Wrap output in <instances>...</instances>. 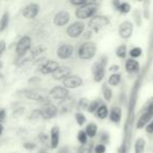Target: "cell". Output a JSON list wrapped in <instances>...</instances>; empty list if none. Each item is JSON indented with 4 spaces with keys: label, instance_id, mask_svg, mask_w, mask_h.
<instances>
[{
    "label": "cell",
    "instance_id": "7bdbcfd3",
    "mask_svg": "<svg viewBox=\"0 0 153 153\" xmlns=\"http://www.w3.org/2000/svg\"><path fill=\"white\" fill-rule=\"evenodd\" d=\"M146 131H147L148 133H153V121L150 122L149 124H148V126L146 127Z\"/></svg>",
    "mask_w": 153,
    "mask_h": 153
},
{
    "label": "cell",
    "instance_id": "74e56055",
    "mask_svg": "<svg viewBox=\"0 0 153 153\" xmlns=\"http://www.w3.org/2000/svg\"><path fill=\"white\" fill-rule=\"evenodd\" d=\"M105 150H106V148L103 144H99L95 147V153H104Z\"/></svg>",
    "mask_w": 153,
    "mask_h": 153
},
{
    "label": "cell",
    "instance_id": "f6af8a7d",
    "mask_svg": "<svg viewBox=\"0 0 153 153\" xmlns=\"http://www.w3.org/2000/svg\"><path fill=\"white\" fill-rule=\"evenodd\" d=\"M118 69H119V66H117V65H114V66H111V68H109V70H111V72L118 70Z\"/></svg>",
    "mask_w": 153,
    "mask_h": 153
},
{
    "label": "cell",
    "instance_id": "f1b7e54d",
    "mask_svg": "<svg viewBox=\"0 0 153 153\" xmlns=\"http://www.w3.org/2000/svg\"><path fill=\"white\" fill-rule=\"evenodd\" d=\"M92 152V144L87 143L85 145H81L78 148V153H91Z\"/></svg>",
    "mask_w": 153,
    "mask_h": 153
},
{
    "label": "cell",
    "instance_id": "f546056e",
    "mask_svg": "<svg viewBox=\"0 0 153 153\" xmlns=\"http://www.w3.org/2000/svg\"><path fill=\"white\" fill-rule=\"evenodd\" d=\"M75 120H76L77 124L79 125V126H82L83 124L85 123V116L83 115L82 112H77L76 115H75Z\"/></svg>",
    "mask_w": 153,
    "mask_h": 153
},
{
    "label": "cell",
    "instance_id": "83f0119b",
    "mask_svg": "<svg viewBox=\"0 0 153 153\" xmlns=\"http://www.w3.org/2000/svg\"><path fill=\"white\" fill-rule=\"evenodd\" d=\"M77 139H78V142L81 144V145H85V144L88 143V134L85 131L83 130H80L78 132V134H77Z\"/></svg>",
    "mask_w": 153,
    "mask_h": 153
},
{
    "label": "cell",
    "instance_id": "c3c4849f",
    "mask_svg": "<svg viewBox=\"0 0 153 153\" xmlns=\"http://www.w3.org/2000/svg\"><path fill=\"white\" fill-rule=\"evenodd\" d=\"M59 153H67V152H65V151H62V152H59Z\"/></svg>",
    "mask_w": 153,
    "mask_h": 153
},
{
    "label": "cell",
    "instance_id": "30bf717a",
    "mask_svg": "<svg viewBox=\"0 0 153 153\" xmlns=\"http://www.w3.org/2000/svg\"><path fill=\"white\" fill-rule=\"evenodd\" d=\"M59 68V64L54 60H47L40 66V72L42 75H53Z\"/></svg>",
    "mask_w": 153,
    "mask_h": 153
},
{
    "label": "cell",
    "instance_id": "6da1fadb",
    "mask_svg": "<svg viewBox=\"0 0 153 153\" xmlns=\"http://www.w3.org/2000/svg\"><path fill=\"white\" fill-rule=\"evenodd\" d=\"M96 54V44L93 42H85L78 48V57L81 60H91Z\"/></svg>",
    "mask_w": 153,
    "mask_h": 153
},
{
    "label": "cell",
    "instance_id": "ac0fdd59",
    "mask_svg": "<svg viewBox=\"0 0 153 153\" xmlns=\"http://www.w3.org/2000/svg\"><path fill=\"white\" fill-rule=\"evenodd\" d=\"M59 134L61 131L57 126H53L50 130V147L52 149H56L59 144Z\"/></svg>",
    "mask_w": 153,
    "mask_h": 153
},
{
    "label": "cell",
    "instance_id": "7dc6e473",
    "mask_svg": "<svg viewBox=\"0 0 153 153\" xmlns=\"http://www.w3.org/2000/svg\"><path fill=\"white\" fill-rule=\"evenodd\" d=\"M2 67H3V63H2V61L0 60V69H1Z\"/></svg>",
    "mask_w": 153,
    "mask_h": 153
},
{
    "label": "cell",
    "instance_id": "d4e9b609",
    "mask_svg": "<svg viewBox=\"0 0 153 153\" xmlns=\"http://www.w3.org/2000/svg\"><path fill=\"white\" fill-rule=\"evenodd\" d=\"M108 115V110H107V107L106 105H100L97 110V115H98L99 118H105Z\"/></svg>",
    "mask_w": 153,
    "mask_h": 153
},
{
    "label": "cell",
    "instance_id": "4dcf8cb0",
    "mask_svg": "<svg viewBox=\"0 0 153 153\" xmlns=\"http://www.w3.org/2000/svg\"><path fill=\"white\" fill-rule=\"evenodd\" d=\"M116 54H117L118 57L125 58L126 57V46L125 45H120L117 48V50H116Z\"/></svg>",
    "mask_w": 153,
    "mask_h": 153
},
{
    "label": "cell",
    "instance_id": "44dd1931",
    "mask_svg": "<svg viewBox=\"0 0 153 153\" xmlns=\"http://www.w3.org/2000/svg\"><path fill=\"white\" fill-rule=\"evenodd\" d=\"M121 116H122V111L121 108L119 107H114L111 111V115H109V118H111V122L114 123H119L121 121Z\"/></svg>",
    "mask_w": 153,
    "mask_h": 153
},
{
    "label": "cell",
    "instance_id": "e575fe53",
    "mask_svg": "<svg viewBox=\"0 0 153 153\" xmlns=\"http://www.w3.org/2000/svg\"><path fill=\"white\" fill-rule=\"evenodd\" d=\"M142 55V49L140 47H134L130 50V56L132 58H137Z\"/></svg>",
    "mask_w": 153,
    "mask_h": 153
},
{
    "label": "cell",
    "instance_id": "9c48e42d",
    "mask_svg": "<svg viewBox=\"0 0 153 153\" xmlns=\"http://www.w3.org/2000/svg\"><path fill=\"white\" fill-rule=\"evenodd\" d=\"M40 13V5L38 3H34V2H31V3L27 4L26 6H24L22 11V15L25 19H29V20H32L34 19Z\"/></svg>",
    "mask_w": 153,
    "mask_h": 153
},
{
    "label": "cell",
    "instance_id": "7c38bea8",
    "mask_svg": "<svg viewBox=\"0 0 153 153\" xmlns=\"http://www.w3.org/2000/svg\"><path fill=\"white\" fill-rule=\"evenodd\" d=\"M152 116H153V100H152V102L149 103V105H148L146 111L141 115V118H140L139 122H137V129L143 128V127L145 126V125L147 124L150 120H151Z\"/></svg>",
    "mask_w": 153,
    "mask_h": 153
},
{
    "label": "cell",
    "instance_id": "8d00e7d4",
    "mask_svg": "<svg viewBox=\"0 0 153 153\" xmlns=\"http://www.w3.org/2000/svg\"><path fill=\"white\" fill-rule=\"evenodd\" d=\"M23 148L24 149H26V150H33V149H36V145L34 143H30V142H26V143H24L23 144Z\"/></svg>",
    "mask_w": 153,
    "mask_h": 153
},
{
    "label": "cell",
    "instance_id": "5bb4252c",
    "mask_svg": "<svg viewBox=\"0 0 153 153\" xmlns=\"http://www.w3.org/2000/svg\"><path fill=\"white\" fill-rule=\"evenodd\" d=\"M73 51H74V47L71 44H68V43H65V44H62L61 46L57 48V57L62 60H66L69 59L71 56L73 55Z\"/></svg>",
    "mask_w": 153,
    "mask_h": 153
},
{
    "label": "cell",
    "instance_id": "ba28073f",
    "mask_svg": "<svg viewBox=\"0 0 153 153\" xmlns=\"http://www.w3.org/2000/svg\"><path fill=\"white\" fill-rule=\"evenodd\" d=\"M83 31H85V24L80 21H76L69 25L66 32L70 38H78L82 35Z\"/></svg>",
    "mask_w": 153,
    "mask_h": 153
},
{
    "label": "cell",
    "instance_id": "d590c367",
    "mask_svg": "<svg viewBox=\"0 0 153 153\" xmlns=\"http://www.w3.org/2000/svg\"><path fill=\"white\" fill-rule=\"evenodd\" d=\"M89 2L85 1V0H71V4H73V5H76V6H79V8H81V6H85V4H88Z\"/></svg>",
    "mask_w": 153,
    "mask_h": 153
},
{
    "label": "cell",
    "instance_id": "60d3db41",
    "mask_svg": "<svg viewBox=\"0 0 153 153\" xmlns=\"http://www.w3.org/2000/svg\"><path fill=\"white\" fill-rule=\"evenodd\" d=\"M6 118V111L3 108H0V123H2Z\"/></svg>",
    "mask_w": 153,
    "mask_h": 153
},
{
    "label": "cell",
    "instance_id": "8992f818",
    "mask_svg": "<svg viewBox=\"0 0 153 153\" xmlns=\"http://www.w3.org/2000/svg\"><path fill=\"white\" fill-rule=\"evenodd\" d=\"M109 23V20L105 16H95L90 20L89 27L94 32H98L99 29L105 27Z\"/></svg>",
    "mask_w": 153,
    "mask_h": 153
},
{
    "label": "cell",
    "instance_id": "bcb514c9",
    "mask_svg": "<svg viewBox=\"0 0 153 153\" xmlns=\"http://www.w3.org/2000/svg\"><path fill=\"white\" fill-rule=\"evenodd\" d=\"M2 133H3V125L0 123V136L2 135Z\"/></svg>",
    "mask_w": 153,
    "mask_h": 153
},
{
    "label": "cell",
    "instance_id": "1f68e13d",
    "mask_svg": "<svg viewBox=\"0 0 153 153\" xmlns=\"http://www.w3.org/2000/svg\"><path fill=\"white\" fill-rule=\"evenodd\" d=\"M130 4L127 3V2H124V3H121L119 6V8L118 10L120 11L121 13H123V14H127V13H129V11H130Z\"/></svg>",
    "mask_w": 153,
    "mask_h": 153
},
{
    "label": "cell",
    "instance_id": "ab89813d",
    "mask_svg": "<svg viewBox=\"0 0 153 153\" xmlns=\"http://www.w3.org/2000/svg\"><path fill=\"white\" fill-rule=\"evenodd\" d=\"M41 82V79L39 77H33V78H30L28 80V83L29 84H39Z\"/></svg>",
    "mask_w": 153,
    "mask_h": 153
},
{
    "label": "cell",
    "instance_id": "f35d334b",
    "mask_svg": "<svg viewBox=\"0 0 153 153\" xmlns=\"http://www.w3.org/2000/svg\"><path fill=\"white\" fill-rule=\"evenodd\" d=\"M6 49V42L4 40H0V57L4 54Z\"/></svg>",
    "mask_w": 153,
    "mask_h": 153
},
{
    "label": "cell",
    "instance_id": "d6a6232c",
    "mask_svg": "<svg viewBox=\"0 0 153 153\" xmlns=\"http://www.w3.org/2000/svg\"><path fill=\"white\" fill-rule=\"evenodd\" d=\"M99 108V104L97 101H92L91 103H90L89 107H88V111H89L90 113H93L95 112V111H97Z\"/></svg>",
    "mask_w": 153,
    "mask_h": 153
},
{
    "label": "cell",
    "instance_id": "836d02e7",
    "mask_svg": "<svg viewBox=\"0 0 153 153\" xmlns=\"http://www.w3.org/2000/svg\"><path fill=\"white\" fill-rule=\"evenodd\" d=\"M103 96L106 101H111V96H113V91H111V88L106 87V86L103 88Z\"/></svg>",
    "mask_w": 153,
    "mask_h": 153
},
{
    "label": "cell",
    "instance_id": "7402d4cb",
    "mask_svg": "<svg viewBox=\"0 0 153 153\" xmlns=\"http://www.w3.org/2000/svg\"><path fill=\"white\" fill-rule=\"evenodd\" d=\"M10 24V13L4 12L0 18V32H4Z\"/></svg>",
    "mask_w": 153,
    "mask_h": 153
},
{
    "label": "cell",
    "instance_id": "cb8c5ba5",
    "mask_svg": "<svg viewBox=\"0 0 153 153\" xmlns=\"http://www.w3.org/2000/svg\"><path fill=\"white\" fill-rule=\"evenodd\" d=\"M97 130H98V128H97V125L94 124V123H91V124L88 125L85 131L87 132V134H88V136H89V137H94L95 135L97 134Z\"/></svg>",
    "mask_w": 153,
    "mask_h": 153
},
{
    "label": "cell",
    "instance_id": "4316f807",
    "mask_svg": "<svg viewBox=\"0 0 153 153\" xmlns=\"http://www.w3.org/2000/svg\"><path fill=\"white\" fill-rule=\"evenodd\" d=\"M89 105H90V103H89V101H88V99L81 98L80 100L78 101V103H77V109H78V110H85V109H88Z\"/></svg>",
    "mask_w": 153,
    "mask_h": 153
},
{
    "label": "cell",
    "instance_id": "9a60e30c",
    "mask_svg": "<svg viewBox=\"0 0 153 153\" xmlns=\"http://www.w3.org/2000/svg\"><path fill=\"white\" fill-rule=\"evenodd\" d=\"M62 84L67 89H74L82 85V79L79 76H69L62 81Z\"/></svg>",
    "mask_w": 153,
    "mask_h": 153
},
{
    "label": "cell",
    "instance_id": "ee69618b",
    "mask_svg": "<svg viewBox=\"0 0 153 153\" xmlns=\"http://www.w3.org/2000/svg\"><path fill=\"white\" fill-rule=\"evenodd\" d=\"M107 141H108V135H107L106 133H103V134L101 135V142H102V143H107Z\"/></svg>",
    "mask_w": 153,
    "mask_h": 153
},
{
    "label": "cell",
    "instance_id": "8fae6325",
    "mask_svg": "<svg viewBox=\"0 0 153 153\" xmlns=\"http://www.w3.org/2000/svg\"><path fill=\"white\" fill-rule=\"evenodd\" d=\"M49 96L55 100H66L69 96V90L64 86H54L49 90Z\"/></svg>",
    "mask_w": 153,
    "mask_h": 153
},
{
    "label": "cell",
    "instance_id": "484cf974",
    "mask_svg": "<svg viewBox=\"0 0 153 153\" xmlns=\"http://www.w3.org/2000/svg\"><path fill=\"white\" fill-rule=\"evenodd\" d=\"M121 81V75L120 74H113L108 78V84L113 86H117Z\"/></svg>",
    "mask_w": 153,
    "mask_h": 153
},
{
    "label": "cell",
    "instance_id": "52a82bcc",
    "mask_svg": "<svg viewBox=\"0 0 153 153\" xmlns=\"http://www.w3.org/2000/svg\"><path fill=\"white\" fill-rule=\"evenodd\" d=\"M59 113V109L55 105L47 103L45 104L42 108L40 109V115L41 118H45V120H51V118H55Z\"/></svg>",
    "mask_w": 153,
    "mask_h": 153
},
{
    "label": "cell",
    "instance_id": "b9f144b4",
    "mask_svg": "<svg viewBox=\"0 0 153 153\" xmlns=\"http://www.w3.org/2000/svg\"><path fill=\"white\" fill-rule=\"evenodd\" d=\"M39 139L42 142V144H45L47 142V135L45 134V133H40V135H39Z\"/></svg>",
    "mask_w": 153,
    "mask_h": 153
},
{
    "label": "cell",
    "instance_id": "4fadbf2b",
    "mask_svg": "<svg viewBox=\"0 0 153 153\" xmlns=\"http://www.w3.org/2000/svg\"><path fill=\"white\" fill-rule=\"evenodd\" d=\"M70 21V14L67 11H61L57 14H55L54 18H53V23L54 25L59 27L65 26L67 25Z\"/></svg>",
    "mask_w": 153,
    "mask_h": 153
},
{
    "label": "cell",
    "instance_id": "277c9868",
    "mask_svg": "<svg viewBox=\"0 0 153 153\" xmlns=\"http://www.w3.org/2000/svg\"><path fill=\"white\" fill-rule=\"evenodd\" d=\"M24 94L28 100L36 102H47L49 100V92L47 93L43 89H27Z\"/></svg>",
    "mask_w": 153,
    "mask_h": 153
},
{
    "label": "cell",
    "instance_id": "2e32d148",
    "mask_svg": "<svg viewBox=\"0 0 153 153\" xmlns=\"http://www.w3.org/2000/svg\"><path fill=\"white\" fill-rule=\"evenodd\" d=\"M69 76H71V69L68 66H59V68L52 75L53 80L56 81H64L65 79H67Z\"/></svg>",
    "mask_w": 153,
    "mask_h": 153
},
{
    "label": "cell",
    "instance_id": "603a6c76",
    "mask_svg": "<svg viewBox=\"0 0 153 153\" xmlns=\"http://www.w3.org/2000/svg\"><path fill=\"white\" fill-rule=\"evenodd\" d=\"M145 145L146 142L144 139L140 137L135 141V145H134V153H143L145 150Z\"/></svg>",
    "mask_w": 153,
    "mask_h": 153
},
{
    "label": "cell",
    "instance_id": "e0dca14e",
    "mask_svg": "<svg viewBox=\"0 0 153 153\" xmlns=\"http://www.w3.org/2000/svg\"><path fill=\"white\" fill-rule=\"evenodd\" d=\"M133 31V25L129 21H124L119 27V34L123 39H127L131 36Z\"/></svg>",
    "mask_w": 153,
    "mask_h": 153
},
{
    "label": "cell",
    "instance_id": "ffe728a7",
    "mask_svg": "<svg viewBox=\"0 0 153 153\" xmlns=\"http://www.w3.org/2000/svg\"><path fill=\"white\" fill-rule=\"evenodd\" d=\"M47 47L45 46L44 44H39V45H36L33 46L32 48L30 49V55L32 58H36V57H40L42 54H44L46 51Z\"/></svg>",
    "mask_w": 153,
    "mask_h": 153
},
{
    "label": "cell",
    "instance_id": "7a4b0ae2",
    "mask_svg": "<svg viewBox=\"0 0 153 153\" xmlns=\"http://www.w3.org/2000/svg\"><path fill=\"white\" fill-rule=\"evenodd\" d=\"M31 48V38L29 36H23L16 44V54L19 58H23Z\"/></svg>",
    "mask_w": 153,
    "mask_h": 153
},
{
    "label": "cell",
    "instance_id": "d6986e66",
    "mask_svg": "<svg viewBox=\"0 0 153 153\" xmlns=\"http://www.w3.org/2000/svg\"><path fill=\"white\" fill-rule=\"evenodd\" d=\"M125 68L128 72H137L140 69V64L134 59H128L125 64Z\"/></svg>",
    "mask_w": 153,
    "mask_h": 153
},
{
    "label": "cell",
    "instance_id": "3957f363",
    "mask_svg": "<svg viewBox=\"0 0 153 153\" xmlns=\"http://www.w3.org/2000/svg\"><path fill=\"white\" fill-rule=\"evenodd\" d=\"M97 12V4L89 2L88 4H85V6L78 8L75 12V15L78 19L83 20V19H88L90 17H93Z\"/></svg>",
    "mask_w": 153,
    "mask_h": 153
},
{
    "label": "cell",
    "instance_id": "5b68a950",
    "mask_svg": "<svg viewBox=\"0 0 153 153\" xmlns=\"http://www.w3.org/2000/svg\"><path fill=\"white\" fill-rule=\"evenodd\" d=\"M105 64H106V60L105 59H101V60H99L98 62L93 64L92 72H93V75H94V80L96 82L102 81V79L104 78Z\"/></svg>",
    "mask_w": 153,
    "mask_h": 153
}]
</instances>
